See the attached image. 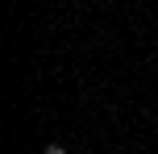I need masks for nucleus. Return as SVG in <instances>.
<instances>
[{"label":"nucleus","mask_w":158,"mask_h":154,"mask_svg":"<svg viewBox=\"0 0 158 154\" xmlns=\"http://www.w3.org/2000/svg\"><path fill=\"white\" fill-rule=\"evenodd\" d=\"M42 154H67V146H58V142H50V146L42 150Z\"/></svg>","instance_id":"1"}]
</instances>
